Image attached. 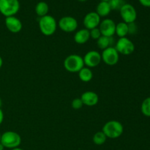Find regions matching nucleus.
<instances>
[{
    "instance_id": "f257e3e1",
    "label": "nucleus",
    "mask_w": 150,
    "mask_h": 150,
    "mask_svg": "<svg viewBox=\"0 0 150 150\" xmlns=\"http://www.w3.org/2000/svg\"><path fill=\"white\" fill-rule=\"evenodd\" d=\"M39 28L41 33L45 36H51L55 33L57 29V22L53 16L46 15L40 18Z\"/></svg>"
},
{
    "instance_id": "f03ea898",
    "label": "nucleus",
    "mask_w": 150,
    "mask_h": 150,
    "mask_svg": "<svg viewBox=\"0 0 150 150\" xmlns=\"http://www.w3.org/2000/svg\"><path fill=\"white\" fill-rule=\"evenodd\" d=\"M102 131L109 139H117L122 135L124 127L121 122L117 120H111L103 125Z\"/></svg>"
},
{
    "instance_id": "7ed1b4c3",
    "label": "nucleus",
    "mask_w": 150,
    "mask_h": 150,
    "mask_svg": "<svg viewBox=\"0 0 150 150\" xmlns=\"http://www.w3.org/2000/svg\"><path fill=\"white\" fill-rule=\"evenodd\" d=\"M64 67L70 73H79L83 67V57L78 54H71L67 56L64 60Z\"/></svg>"
},
{
    "instance_id": "20e7f679",
    "label": "nucleus",
    "mask_w": 150,
    "mask_h": 150,
    "mask_svg": "<svg viewBox=\"0 0 150 150\" xmlns=\"http://www.w3.org/2000/svg\"><path fill=\"white\" fill-rule=\"evenodd\" d=\"M0 143L7 149L19 147L21 143V138L18 133L14 131H6L1 134Z\"/></svg>"
},
{
    "instance_id": "39448f33",
    "label": "nucleus",
    "mask_w": 150,
    "mask_h": 150,
    "mask_svg": "<svg viewBox=\"0 0 150 150\" xmlns=\"http://www.w3.org/2000/svg\"><path fill=\"white\" fill-rule=\"evenodd\" d=\"M20 10L18 0H0V13L6 17L14 16Z\"/></svg>"
},
{
    "instance_id": "423d86ee",
    "label": "nucleus",
    "mask_w": 150,
    "mask_h": 150,
    "mask_svg": "<svg viewBox=\"0 0 150 150\" xmlns=\"http://www.w3.org/2000/svg\"><path fill=\"white\" fill-rule=\"evenodd\" d=\"M114 48L120 54L130 55L135 51L134 43L127 38H121L117 41Z\"/></svg>"
},
{
    "instance_id": "0eeeda50",
    "label": "nucleus",
    "mask_w": 150,
    "mask_h": 150,
    "mask_svg": "<svg viewBox=\"0 0 150 150\" xmlns=\"http://www.w3.org/2000/svg\"><path fill=\"white\" fill-rule=\"evenodd\" d=\"M101 54V59L108 66H114L118 63L120 59V54L117 52L114 46L109 47L105 50H103Z\"/></svg>"
},
{
    "instance_id": "6e6552de",
    "label": "nucleus",
    "mask_w": 150,
    "mask_h": 150,
    "mask_svg": "<svg viewBox=\"0 0 150 150\" xmlns=\"http://www.w3.org/2000/svg\"><path fill=\"white\" fill-rule=\"evenodd\" d=\"M120 16L122 18L123 22L130 23L136 21L137 18V12L136 8L132 4L125 3L120 10Z\"/></svg>"
},
{
    "instance_id": "1a4fd4ad",
    "label": "nucleus",
    "mask_w": 150,
    "mask_h": 150,
    "mask_svg": "<svg viewBox=\"0 0 150 150\" xmlns=\"http://www.w3.org/2000/svg\"><path fill=\"white\" fill-rule=\"evenodd\" d=\"M62 31L64 32H73L77 29L78 21L72 16H64L61 18L57 23Z\"/></svg>"
},
{
    "instance_id": "9d476101",
    "label": "nucleus",
    "mask_w": 150,
    "mask_h": 150,
    "mask_svg": "<svg viewBox=\"0 0 150 150\" xmlns=\"http://www.w3.org/2000/svg\"><path fill=\"white\" fill-rule=\"evenodd\" d=\"M98 28L103 36L114 37L115 35L116 23L112 19L105 18L101 21Z\"/></svg>"
},
{
    "instance_id": "9b49d317",
    "label": "nucleus",
    "mask_w": 150,
    "mask_h": 150,
    "mask_svg": "<svg viewBox=\"0 0 150 150\" xmlns=\"http://www.w3.org/2000/svg\"><path fill=\"white\" fill-rule=\"evenodd\" d=\"M84 65L89 68L98 66L102 61L101 54L97 51H89L83 57Z\"/></svg>"
},
{
    "instance_id": "f8f14e48",
    "label": "nucleus",
    "mask_w": 150,
    "mask_h": 150,
    "mask_svg": "<svg viewBox=\"0 0 150 150\" xmlns=\"http://www.w3.org/2000/svg\"><path fill=\"white\" fill-rule=\"evenodd\" d=\"M100 17L96 12H89L83 18V26L85 29L91 30L99 26L100 23Z\"/></svg>"
},
{
    "instance_id": "ddd939ff",
    "label": "nucleus",
    "mask_w": 150,
    "mask_h": 150,
    "mask_svg": "<svg viewBox=\"0 0 150 150\" xmlns=\"http://www.w3.org/2000/svg\"><path fill=\"white\" fill-rule=\"evenodd\" d=\"M4 23L7 29L12 33H18L23 28V25L21 20L15 16L6 17Z\"/></svg>"
},
{
    "instance_id": "4468645a",
    "label": "nucleus",
    "mask_w": 150,
    "mask_h": 150,
    "mask_svg": "<svg viewBox=\"0 0 150 150\" xmlns=\"http://www.w3.org/2000/svg\"><path fill=\"white\" fill-rule=\"evenodd\" d=\"M83 105L86 106H95L99 102V97L98 94L92 91H86L82 94L81 97Z\"/></svg>"
},
{
    "instance_id": "2eb2a0df",
    "label": "nucleus",
    "mask_w": 150,
    "mask_h": 150,
    "mask_svg": "<svg viewBox=\"0 0 150 150\" xmlns=\"http://www.w3.org/2000/svg\"><path fill=\"white\" fill-rule=\"evenodd\" d=\"M90 38L89 30L86 29H81L75 33L74 41L77 44H84L87 42Z\"/></svg>"
},
{
    "instance_id": "dca6fc26",
    "label": "nucleus",
    "mask_w": 150,
    "mask_h": 150,
    "mask_svg": "<svg viewBox=\"0 0 150 150\" xmlns=\"http://www.w3.org/2000/svg\"><path fill=\"white\" fill-rule=\"evenodd\" d=\"M111 11V7L109 5L108 1H102L98 3L96 7V13H98L100 17H106L110 14Z\"/></svg>"
},
{
    "instance_id": "f3484780",
    "label": "nucleus",
    "mask_w": 150,
    "mask_h": 150,
    "mask_svg": "<svg viewBox=\"0 0 150 150\" xmlns=\"http://www.w3.org/2000/svg\"><path fill=\"white\" fill-rule=\"evenodd\" d=\"M114 44V40L113 37L101 36L97 40V45L100 49L105 50L109 47H113Z\"/></svg>"
},
{
    "instance_id": "a211bd4d",
    "label": "nucleus",
    "mask_w": 150,
    "mask_h": 150,
    "mask_svg": "<svg viewBox=\"0 0 150 150\" xmlns=\"http://www.w3.org/2000/svg\"><path fill=\"white\" fill-rule=\"evenodd\" d=\"M115 34L120 38H125L128 35V26L125 22H120L116 24Z\"/></svg>"
},
{
    "instance_id": "6ab92c4d",
    "label": "nucleus",
    "mask_w": 150,
    "mask_h": 150,
    "mask_svg": "<svg viewBox=\"0 0 150 150\" xmlns=\"http://www.w3.org/2000/svg\"><path fill=\"white\" fill-rule=\"evenodd\" d=\"M79 77L83 82H89L93 78V73L92 70L87 67H83L79 72Z\"/></svg>"
},
{
    "instance_id": "aec40b11",
    "label": "nucleus",
    "mask_w": 150,
    "mask_h": 150,
    "mask_svg": "<svg viewBox=\"0 0 150 150\" xmlns=\"http://www.w3.org/2000/svg\"><path fill=\"white\" fill-rule=\"evenodd\" d=\"M49 7L45 1H39L35 6V13L40 18L48 15Z\"/></svg>"
},
{
    "instance_id": "412c9836",
    "label": "nucleus",
    "mask_w": 150,
    "mask_h": 150,
    "mask_svg": "<svg viewBox=\"0 0 150 150\" xmlns=\"http://www.w3.org/2000/svg\"><path fill=\"white\" fill-rule=\"evenodd\" d=\"M107 137L104 133L103 131H98L97 133H95V135L93 136L92 138V140L95 144L98 145H103L105 142H106Z\"/></svg>"
},
{
    "instance_id": "4be33fe9",
    "label": "nucleus",
    "mask_w": 150,
    "mask_h": 150,
    "mask_svg": "<svg viewBox=\"0 0 150 150\" xmlns=\"http://www.w3.org/2000/svg\"><path fill=\"white\" fill-rule=\"evenodd\" d=\"M141 110L144 115L150 117V97L144 100L142 104V107H141Z\"/></svg>"
},
{
    "instance_id": "5701e85b",
    "label": "nucleus",
    "mask_w": 150,
    "mask_h": 150,
    "mask_svg": "<svg viewBox=\"0 0 150 150\" xmlns=\"http://www.w3.org/2000/svg\"><path fill=\"white\" fill-rule=\"evenodd\" d=\"M111 10H119L125 4V0H110L108 1Z\"/></svg>"
},
{
    "instance_id": "b1692460",
    "label": "nucleus",
    "mask_w": 150,
    "mask_h": 150,
    "mask_svg": "<svg viewBox=\"0 0 150 150\" xmlns=\"http://www.w3.org/2000/svg\"><path fill=\"white\" fill-rule=\"evenodd\" d=\"M89 35H90V38H92L94 40H98L102 35H101V32L100 31L99 28L97 27L95 29H92L91 30H89Z\"/></svg>"
},
{
    "instance_id": "393cba45",
    "label": "nucleus",
    "mask_w": 150,
    "mask_h": 150,
    "mask_svg": "<svg viewBox=\"0 0 150 150\" xmlns=\"http://www.w3.org/2000/svg\"><path fill=\"white\" fill-rule=\"evenodd\" d=\"M71 105L72 108H73V109L78 110L81 108L82 107H83V104L81 98H75V99H73V101H72Z\"/></svg>"
},
{
    "instance_id": "a878e982",
    "label": "nucleus",
    "mask_w": 150,
    "mask_h": 150,
    "mask_svg": "<svg viewBox=\"0 0 150 150\" xmlns=\"http://www.w3.org/2000/svg\"><path fill=\"white\" fill-rule=\"evenodd\" d=\"M128 26V35H136L138 32V26L135 22L127 23Z\"/></svg>"
},
{
    "instance_id": "bb28decb",
    "label": "nucleus",
    "mask_w": 150,
    "mask_h": 150,
    "mask_svg": "<svg viewBox=\"0 0 150 150\" xmlns=\"http://www.w3.org/2000/svg\"><path fill=\"white\" fill-rule=\"evenodd\" d=\"M142 6L146 7H150V0H139Z\"/></svg>"
},
{
    "instance_id": "cd10ccee",
    "label": "nucleus",
    "mask_w": 150,
    "mask_h": 150,
    "mask_svg": "<svg viewBox=\"0 0 150 150\" xmlns=\"http://www.w3.org/2000/svg\"><path fill=\"white\" fill-rule=\"evenodd\" d=\"M3 120H4V113H3L2 110L0 108V125L3 122Z\"/></svg>"
},
{
    "instance_id": "c85d7f7f",
    "label": "nucleus",
    "mask_w": 150,
    "mask_h": 150,
    "mask_svg": "<svg viewBox=\"0 0 150 150\" xmlns=\"http://www.w3.org/2000/svg\"><path fill=\"white\" fill-rule=\"evenodd\" d=\"M2 65H3V59L2 58H1V56H0V68L2 67Z\"/></svg>"
},
{
    "instance_id": "c756f323",
    "label": "nucleus",
    "mask_w": 150,
    "mask_h": 150,
    "mask_svg": "<svg viewBox=\"0 0 150 150\" xmlns=\"http://www.w3.org/2000/svg\"><path fill=\"white\" fill-rule=\"evenodd\" d=\"M4 146L0 143V150H4Z\"/></svg>"
},
{
    "instance_id": "7c9ffc66",
    "label": "nucleus",
    "mask_w": 150,
    "mask_h": 150,
    "mask_svg": "<svg viewBox=\"0 0 150 150\" xmlns=\"http://www.w3.org/2000/svg\"><path fill=\"white\" fill-rule=\"evenodd\" d=\"M11 150H23V149H21V148H19V147H17V148H15V149H13Z\"/></svg>"
},
{
    "instance_id": "2f4dec72",
    "label": "nucleus",
    "mask_w": 150,
    "mask_h": 150,
    "mask_svg": "<svg viewBox=\"0 0 150 150\" xmlns=\"http://www.w3.org/2000/svg\"><path fill=\"white\" fill-rule=\"evenodd\" d=\"M1 105H2V101H1V99L0 98V108H1Z\"/></svg>"
},
{
    "instance_id": "473e14b6",
    "label": "nucleus",
    "mask_w": 150,
    "mask_h": 150,
    "mask_svg": "<svg viewBox=\"0 0 150 150\" xmlns=\"http://www.w3.org/2000/svg\"><path fill=\"white\" fill-rule=\"evenodd\" d=\"M79 1H80V2H84V1H87V0H78Z\"/></svg>"
},
{
    "instance_id": "72a5a7b5",
    "label": "nucleus",
    "mask_w": 150,
    "mask_h": 150,
    "mask_svg": "<svg viewBox=\"0 0 150 150\" xmlns=\"http://www.w3.org/2000/svg\"><path fill=\"white\" fill-rule=\"evenodd\" d=\"M100 1H109L110 0H100Z\"/></svg>"
},
{
    "instance_id": "f704fd0d",
    "label": "nucleus",
    "mask_w": 150,
    "mask_h": 150,
    "mask_svg": "<svg viewBox=\"0 0 150 150\" xmlns=\"http://www.w3.org/2000/svg\"><path fill=\"white\" fill-rule=\"evenodd\" d=\"M1 134L0 133V142H1Z\"/></svg>"
}]
</instances>
